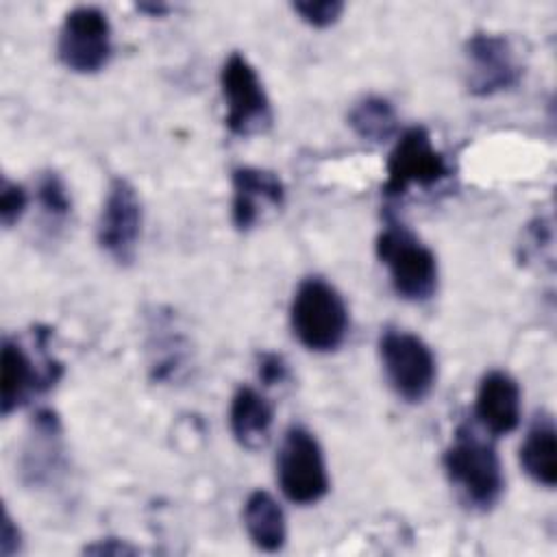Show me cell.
<instances>
[{
    "label": "cell",
    "mask_w": 557,
    "mask_h": 557,
    "mask_svg": "<svg viewBox=\"0 0 557 557\" xmlns=\"http://www.w3.org/2000/svg\"><path fill=\"white\" fill-rule=\"evenodd\" d=\"M442 466L461 498L481 511L492 509L505 490L503 463L490 437L463 422L442 455Z\"/></svg>",
    "instance_id": "1"
},
{
    "label": "cell",
    "mask_w": 557,
    "mask_h": 557,
    "mask_svg": "<svg viewBox=\"0 0 557 557\" xmlns=\"http://www.w3.org/2000/svg\"><path fill=\"white\" fill-rule=\"evenodd\" d=\"M294 337L313 352L337 350L348 335V307L342 294L322 276H307L289 307Z\"/></svg>",
    "instance_id": "2"
},
{
    "label": "cell",
    "mask_w": 557,
    "mask_h": 557,
    "mask_svg": "<svg viewBox=\"0 0 557 557\" xmlns=\"http://www.w3.org/2000/svg\"><path fill=\"white\" fill-rule=\"evenodd\" d=\"M374 248L400 298L424 302L437 292V257L405 224L389 220L381 228Z\"/></svg>",
    "instance_id": "3"
},
{
    "label": "cell",
    "mask_w": 557,
    "mask_h": 557,
    "mask_svg": "<svg viewBox=\"0 0 557 557\" xmlns=\"http://www.w3.org/2000/svg\"><path fill=\"white\" fill-rule=\"evenodd\" d=\"M276 483L294 505H313L329 492V472L315 435L292 424L276 450Z\"/></svg>",
    "instance_id": "4"
},
{
    "label": "cell",
    "mask_w": 557,
    "mask_h": 557,
    "mask_svg": "<svg viewBox=\"0 0 557 557\" xmlns=\"http://www.w3.org/2000/svg\"><path fill=\"white\" fill-rule=\"evenodd\" d=\"M379 357L394 394L405 403H422L437 379V361L429 344L403 329L387 326L379 337Z\"/></svg>",
    "instance_id": "5"
},
{
    "label": "cell",
    "mask_w": 557,
    "mask_h": 557,
    "mask_svg": "<svg viewBox=\"0 0 557 557\" xmlns=\"http://www.w3.org/2000/svg\"><path fill=\"white\" fill-rule=\"evenodd\" d=\"M385 170L383 194L387 198H400L411 187H435L453 174L448 159L433 146L424 126H411L396 139Z\"/></svg>",
    "instance_id": "6"
},
{
    "label": "cell",
    "mask_w": 557,
    "mask_h": 557,
    "mask_svg": "<svg viewBox=\"0 0 557 557\" xmlns=\"http://www.w3.org/2000/svg\"><path fill=\"white\" fill-rule=\"evenodd\" d=\"M222 98L226 102L224 122L233 135L250 137L265 133L272 124L270 98L263 89V83L250 61L231 52L220 70Z\"/></svg>",
    "instance_id": "7"
},
{
    "label": "cell",
    "mask_w": 557,
    "mask_h": 557,
    "mask_svg": "<svg viewBox=\"0 0 557 557\" xmlns=\"http://www.w3.org/2000/svg\"><path fill=\"white\" fill-rule=\"evenodd\" d=\"M113 54V30L107 13L98 7H74L65 13L59 39V61L76 74L100 72Z\"/></svg>",
    "instance_id": "8"
},
{
    "label": "cell",
    "mask_w": 557,
    "mask_h": 557,
    "mask_svg": "<svg viewBox=\"0 0 557 557\" xmlns=\"http://www.w3.org/2000/svg\"><path fill=\"white\" fill-rule=\"evenodd\" d=\"M141 224L144 209L137 189L124 176L111 178L96 224L100 250L117 265L133 263L141 239Z\"/></svg>",
    "instance_id": "9"
},
{
    "label": "cell",
    "mask_w": 557,
    "mask_h": 557,
    "mask_svg": "<svg viewBox=\"0 0 557 557\" xmlns=\"http://www.w3.org/2000/svg\"><path fill=\"white\" fill-rule=\"evenodd\" d=\"M466 87L472 96L487 98L518 85L522 65L511 41L500 33L479 30L466 39Z\"/></svg>",
    "instance_id": "10"
},
{
    "label": "cell",
    "mask_w": 557,
    "mask_h": 557,
    "mask_svg": "<svg viewBox=\"0 0 557 557\" xmlns=\"http://www.w3.org/2000/svg\"><path fill=\"white\" fill-rule=\"evenodd\" d=\"M2 379H0V411L9 416L22 403H26L33 394L50 389L63 372L59 361L37 366L33 357L24 350V346L11 337L2 339V357H0Z\"/></svg>",
    "instance_id": "11"
},
{
    "label": "cell",
    "mask_w": 557,
    "mask_h": 557,
    "mask_svg": "<svg viewBox=\"0 0 557 557\" xmlns=\"http://www.w3.org/2000/svg\"><path fill=\"white\" fill-rule=\"evenodd\" d=\"M233 224L237 231H250L265 207L281 209L285 202V185L276 172L242 165L233 170Z\"/></svg>",
    "instance_id": "12"
},
{
    "label": "cell",
    "mask_w": 557,
    "mask_h": 557,
    "mask_svg": "<svg viewBox=\"0 0 557 557\" xmlns=\"http://www.w3.org/2000/svg\"><path fill=\"white\" fill-rule=\"evenodd\" d=\"M520 411L522 394L518 381L505 370L483 374L474 396L476 422L490 435H505L520 424Z\"/></svg>",
    "instance_id": "13"
},
{
    "label": "cell",
    "mask_w": 557,
    "mask_h": 557,
    "mask_svg": "<svg viewBox=\"0 0 557 557\" xmlns=\"http://www.w3.org/2000/svg\"><path fill=\"white\" fill-rule=\"evenodd\" d=\"M228 422L235 440L244 448L257 450L265 446L270 437V429L274 422V405L259 389L242 385L231 398Z\"/></svg>",
    "instance_id": "14"
},
{
    "label": "cell",
    "mask_w": 557,
    "mask_h": 557,
    "mask_svg": "<svg viewBox=\"0 0 557 557\" xmlns=\"http://www.w3.org/2000/svg\"><path fill=\"white\" fill-rule=\"evenodd\" d=\"M520 466L531 481L544 487L557 483V429L548 411L535 413L520 444Z\"/></svg>",
    "instance_id": "15"
},
{
    "label": "cell",
    "mask_w": 557,
    "mask_h": 557,
    "mask_svg": "<svg viewBox=\"0 0 557 557\" xmlns=\"http://www.w3.org/2000/svg\"><path fill=\"white\" fill-rule=\"evenodd\" d=\"M61 461V420L52 409H39L30 422L22 472L30 483L48 479Z\"/></svg>",
    "instance_id": "16"
},
{
    "label": "cell",
    "mask_w": 557,
    "mask_h": 557,
    "mask_svg": "<svg viewBox=\"0 0 557 557\" xmlns=\"http://www.w3.org/2000/svg\"><path fill=\"white\" fill-rule=\"evenodd\" d=\"M244 527L252 544L265 553H276L285 546L287 522L278 500L265 492L255 490L244 503Z\"/></svg>",
    "instance_id": "17"
},
{
    "label": "cell",
    "mask_w": 557,
    "mask_h": 557,
    "mask_svg": "<svg viewBox=\"0 0 557 557\" xmlns=\"http://www.w3.org/2000/svg\"><path fill=\"white\" fill-rule=\"evenodd\" d=\"M348 126L357 137L372 144L392 139L398 131V115L394 104L383 96L361 98L348 113Z\"/></svg>",
    "instance_id": "18"
},
{
    "label": "cell",
    "mask_w": 557,
    "mask_h": 557,
    "mask_svg": "<svg viewBox=\"0 0 557 557\" xmlns=\"http://www.w3.org/2000/svg\"><path fill=\"white\" fill-rule=\"evenodd\" d=\"M35 194L39 200L41 211L52 220V222H63L70 211H72V198L67 194V187L63 178L54 170H46L39 174Z\"/></svg>",
    "instance_id": "19"
},
{
    "label": "cell",
    "mask_w": 557,
    "mask_h": 557,
    "mask_svg": "<svg viewBox=\"0 0 557 557\" xmlns=\"http://www.w3.org/2000/svg\"><path fill=\"white\" fill-rule=\"evenodd\" d=\"M292 9L300 15V20L313 28H326L333 26L342 11L344 2L339 0H298L292 4Z\"/></svg>",
    "instance_id": "20"
},
{
    "label": "cell",
    "mask_w": 557,
    "mask_h": 557,
    "mask_svg": "<svg viewBox=\"0 0 557 557\" xmlns=\"http://www.w3.org/2000/svg\"><path fill=\"white\" fill-rule=\"evenodd\" d=\"M28 196L20 183L2 178L0 187V222L4 228H11L26 211Z\"/></svg>",
    "instance_id": "21"
},
{
    "label": "cell",
    "mask_w": 557,
    "mask_h": 557,
    "mask_svg": "<svg viewBox=\"0 0 557 557\" xmlns=\"http://www.w3.org/2000/svg\"><path fill=\"white\" fill-rule=\"evenodd\" d=\"M257 376L265 387L281 385L289 379V368L285 359L276 352H261L257 357Z\"/></svg>",
    "instance_id": "22"
},
{
    "label": "cell",
    "mask_w": 557,
    "mask_h": 557,
    "mask_svg": "<svg viewBox=\"0 0 557 557\" xmlns=\"http://www.w3.org/2000/svg\"><path fill=\"white\" fill-rule=\"evenodd\" d=\"M20 544H22L20 529H17V524L13 522V518L9 516V511H4V518H2V533H0V553H2V557H11L13 553H17V550H20Z\"/></svg>",
    "instance_id": "23"
},
{
    "label": "cell",
    "mask_w": 557,
    "mask_h": 557,
    "mask_svg": "<svg viewBox=\"0 0 557 557\" xmlns=\"http://www.w3.org/2000/svg\"><path fill=\"white\" fill-rule=\"evenodd\" d=\"M115 542V537H107L104 542H98V544H91V546H87L85 548V553H98V555H133L135 553V548L133 546H128V544H122L120 540H117V544H113Z\"/></svg>",
    "instance_id": "24"
},
{
    "label": "cell",
    "mask_w": 557,
    "mask_h": 557,
    "mask_svg": "<svg viewBox=\"0 0 557 557\" xmlns=\"http://www.w3.org/2000/svg\"><path fill=\"white\" fill-rule=\"evenodd\" d=\"M137 9H139V11H146V13H150V15H161V13L168 11L165 4H137Z\"/></svg>",
    "instance_id": "25"
}]
</instances>
